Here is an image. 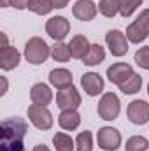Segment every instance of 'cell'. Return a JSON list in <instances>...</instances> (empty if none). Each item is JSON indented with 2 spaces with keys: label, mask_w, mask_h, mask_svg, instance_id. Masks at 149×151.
I'll list each match as a JSON object with an SVG mask.
<instances>
[{
  "label": "cell",
  "mask_w": 149,
  "mask_h": 151,
  "mask_svg": "<svg viewBox=\"0 0 149 151\" xmlns=\"http://www.w3.org/2000/svg\"><path fill=\"white\" fill-rule=\"evenodd\" d=\"M49 4L53 5V9H65L70 4V0H49Z\"/></svg>",
  "instance_id": "1f68e13d"
},
{
  "label": "cell",
  "mask_w": 149,
  "mask_h": 151,
  "mask_svg": "<svg viewBox=\"0 0 149 151\" xmlns=\"http://www.w3.org/2000/svg\"><path fill=\"white\" fill-rule=\"evenodd\" d=\"M32 151H51V148H49V146H46V144H35Z\"/></svg>",
  "instance_id": "d6a6232c"
},
{
  "label": "cell",
  "mask_w": 149,
  "mask_h": 151,
  "mask_svg": "<svg viewBox=\"0 0 149 151\" xmlns=\"http://www.w3.org/2000/svg\"><path fill=\"white\" fill-rule=\"evenodd\" d=\"M53 146L56 151H75V139L67 132H56L53 135Z\"/></svg>",
  "instance_id": "d6986e66"
},
{
  "label": "cell",
  "mask_w": 149,
  "mask_h": 151,
  "mask_svg": "<svg viewBox=\"0 0 149 151\" xmlns=\"http://www.w3.org/2000/svg\"><path fill=\"white\" fill-rule=\"evenodd\" d=\"M133 74V69H132V65L130 63H125V62H116V63H112L107 67V79L111 81L112 84H116V86H121L130 76Z\"/></svg>",
  "instance_id": "7c38bea8"
},
{
  "label": "cell",
  "mask_w": 149,
  "mask_h": 151,
  "mask_svg": "<svg viewBox=\"0 0 149 151\" xmlns=\"http://www.w3.org/2000/svg\"><path fill=\"white\" fill-rule=\"evenodd\" d=\"M119 90H121V93H125V95H135V93H139L140 90H142V76L137 74V72H133V74L130 76L121 86H117Z\"/></svg>",
  "instance_id": "ffe728a7"
},
{
  "label": "cell",
  "mask_w": 149,
  "mask_h": 151,
  "mask_svg": "<svg viewBox=\"0 0 149 151\" xmlns=\"http://www.w3.org/2000/svg\"><path fill=\"white\" fill-rule=\"evenodd\" d=\"M72 14L79 21H91L98 14V4H95L93 0H77L72 5Z\"/></svg>",
  "instance_id": "8fae6325"
},
{
  "label": "cell",
  "mask_w": 149,
  "mask_h": 151,
  "mask_svg": "<svg viewBox=\"0 0 149 151\" xmlns=\"http://www.w3.org/2000/svg\"><path fill=\"white\" fill-rule=\"evenodd\" d=\"M69 47H70V55H72V58H75V60H82V58L86 56V53L90 51L91 42H90V39L86 37V35L77 34V35H74V37L70 39Z\"/></svg>",
  "instance_id": "e0dca14e"
},
{
  "label": "cell",
  "mask_w": 149,
  "mask_h": 151,
  "mask_svg": "<svg viewBox=\"0 0 149 151\" xmlns=\"http://www.w3.org/2000/svg\"><path fill=\"white\" fill-rule=\"evenodd\" d=\"M58 125L65 132H74L81 125V114L77 113V109H65L58 114Z\"/></svg>",
  "instance_id": "2e32d148"
},
{
  "label": "cell",
  "mask_w": 149,
  "mask_h": 151,
  "mask_svg": "<svg viewBox=\"0 0 149 151\" xmlns=\"http://www.w3.org/2000/svg\"><path fill=\"white\" fill-rule=\"evenodd\" d=\"M28 11L37 14V16H47V14H51L53 5L49 4V0H30Z\"/></svg>",
  "instance_id": "484cf974"
},
{
  "label": "cell",
  "mask_w": 149,
  "mask_h": 151,
  "mask_svg": "<svg viewBox=\"0 0 149 151\" xmlns=\"http://www.w3.org/2000/svg\"><path fill=\"white\" fill-rule=\"evenodd\" d=\"M81 102H82L81 93H79V90L75 88L74 84L56 91V106L62 111H65V109H79Z\"/></svg>",
  "instance_id": "9c48e42d"
},
{
  "label": "cell",
  "mask_w": 149,
  "mask_h": 151,
  "mask_svg": "<svg viewBox=\"0 0 149 151\" xmlns=\"http://www.w3.org/2000/svg\"><path fill=\"white\" fill-rule=\"evenodd\" d=\"M121 113V100L114 91H105L98 104H97V114L104 121H114Z\"/></svg>",
  "instance_id": "3957f363"
},
{
  "label": "cell",
  "mask_w": 149,
  "mask_h": 151,
  "mask_svg": "<svg viewBox=\"0 0 149 151\" xmlns=\"http://www.w3.org/2000/svg\"><path fill=\"white\" fill-rule=\"evenodd\" d=\"M23 56L30 65H42L47 62V58L51 56V46H47V42L42 37H30L25 42V49H23Z\"/></svg>",
  "instance_id": "6da1fadb"
},
{
  "label": "cell",
  "mask_w": 149,
  "mask_h": 151,
  "mask_svg": "<svg viewBox=\"0 0 149 151\" xmlns=\"http://www.w3.org/2000/svg\"><path fill=\"white\" fill-rule=\"evenodd\" d=\"M51 58L54 62H58V63H67L72 58L69 44H65V42H54L51 46Z\"/></svg>",
  "instance_id": "44dd1931"
},
{
  "label": "cell",
  "mask_w": 149,
  "mask_h": 151,
  "mask_svg": "<svg viewBox=\"0 0 149 151\" xmlns=\"http://www.w3.org/2000/svg\"><path fill=\"white\" fill-rule=\"evenodd\" d=\"M7 46H9V42H7V35H5V32H2V49L7 47Z\"/></svg>",
  "instance_id": "e575fe53"
},
{
  "label": "cell",
  "mask_w": 149,
  "mask_h": 151,
  "mask_svg": "<svg viewBox=\"0 0 149 151\" xmlns=\"http://www.w3.org/2000/svg\"><path fill=\"white\" fill-rule=\"evenodd\" d=\"M144 0H119V14L123 18H130L140 5Z\"/></svg>",
  "instance_id": "4316f807"
},
{
  "label": "cell",
  "mask_w": 149,
  "mask_h": 151,
  "mask_svg": "<svg viewBox=\"0 0 149 151\" xmlns=\"http://www.w3.org/2000/svg\"><path fill=\"white\" fill-rule=\"evenodd\" d=\"M104 60H105V49H104V46H100V44H91L90 51L86 53V56H84L81 62H82L84 65H88V67H97V65H100Z\"/></svg>",
  "instance_id": "ac0fdd59"
},
{
  "label": "cell",
  "mask_w": 149,
  "mask_h": 151,
  "mask_svg": "<svg viewBox=\"0 0 149 151\" xmlns=\"http://www.w3.org/2000/svg\"><path fill=\"white\" fill-rule=\"evenodd\" d=\"M133 62H135L140 69L149 70V46H142V47H139V49L135 51Z\"/></svg>",
  "instance_id": "83f0119b"
},
{
  "label": "cell",
  "mask_w": 149,
  "mask_h": 151,
  "mask_svg": "<svg viewBox=\"0 0 149 151\" xmlns=\"http://www.w3.org/2000/svg\"><path fill=\"white\" fill-rule=\"evenodd\" d=\"M105 46L109 47V51H111L112 56L121 58V56H125V55L128 53V49H130V47H128V46H130V40L126 39L125 32L114 28V30H109V32L105 34Z\"/></svg>",
  "instance_id": "8992f818"
},
{
  "label": "cell",
  "mask_w": 149,
  "mask_h": 151,
  "mask_svg": "<svg viewBox=\"0 0 149 151\" xmlns=\"http://www.w3.org/2000/svg\"><path fill=\"white\" fill-rule=\"evenodd\" d=\"M28 134V123L25 118L12 116L0 123V141H25Z\"/></svg>",
  "instance_id": "7a4b0ae2"
},
{
  "label": "cell",
  "mask_w": 149,
  "mask_h": 151,
  "mask_svg": "<svg viewBox=\"0 0 149 151\" xmlns=\"http://www.w3.org/2000/svg\"><path fill=\"white\" fill-rule=\"evenodd\" d=\"M81 88L88 97H98V95H104L105 81L98 72H84L81 77Z\"/></svg>",
  "instance_id": "30bf717a"
},
{
  "label": "cell",
  "mask_w": 149,
  "mask_h": 151,
  "mask_svg": "<svg viewBox=\"0 0 149 151\" xmlns=\"http://www.w3.org/2000/svg\"><path fill=\"white\" fill-rule=\"evenodd\" d=\"M125 35H126V39H128L132 44H140V42H144V40L149 37L148 34L142 30V27H140L137 21H132V23L126 27Z\"/></svg>",
  "instance_id": "7402d4cb"
},
{
  "label": "cell",
  "mask_w": 149,
  "mask_h": 151,
  "mask_svg": "<svg viewBox=\"0 0 149 151\" xmlns=\"http://www.w3.org/2000/svg\"><path fill=\"white\" fill-rule=\"evenodd\" d=\"M123 142V137H121V132L114 127H102L98 128L97 132V144L98 148L104 151H116L119 150Z\"/></svg>",
  "instance_id": "5b68a950"
},
{
  "label": "cell",
  "mask_w": 149,
  "mask_h": 151,
  "mask_svg": "<svg viewBox=\"0 0 149 151\" xmlns=\"http://www.w3.org/2000/svg\"><path fill=\"white\" fill-rule=\"evenodd\" d=\"M49 84L56 90H63V88H69L74 84V76L69 69L65 67H58V69H53L49 72Z\"/></svg>",
  "instance_id": "9a60e30c"
},
{
  "label": "cell",
  "mask_w": 149,
  "mask_h": 151,
  "mask_svg": "<svg viewBox=\"0 0 149 151\" xmlns=\"http://www.w3.org/2000/svg\"><path fill=\"white\" fill-rule=\"evenodd\" d=\"M135 21L142 27V30L149 35V9H142V11L139 12V16L135 18Z\"/></svg>",
  "instance_id": "4dcf8cb0"
},
{
  "label": "cell",
  "mask_w": 149,
  "mask_h": 151,
  "mask_svg": "<svg viewBox=\"0 0 149 151\" xmlns=\"http://www.w3.org/2000/svg\"><path fill=\"white\" fill-rule=\"evenodd\" d=\"M149 150V139L144 135H132L126 144H125V151H148Z\"/></svg>",
  "instance_id": "d4e9b609"
},
{
  "label": "cell",
  "mask_w": 149,
  "mask_h": 151,
  "mask_svg": "<svg viewBox=\"0 0 149 151\" xmlns=\"http://www.w3.org/2000/svg\"><path fill=\"white\" fill-rule=\"evenodd\" d=\"M126 116H128V121L137 127L149 123V102L142 99L132 100L126 107Z\"/></svg>",
  "instance_id": "ba28073f"
},
{
  "label": "cell",
  "mask_w": 149,
  "mask_h": 151,
  "mask_svg": "<svg viewBox=\"0 0 149 151\" xmlns=\"http://www.w3.org/2000/svg\"><path fill=\"white\" fill-rule=\"evenodd\" d=\"M98 12L104 18H114L119 14V0H100L98 2Z\"/></svg>",
  "instance_id": "603a6c76"
},
{
  "label": "cell",
  "mask_w": 149,
  "mask_h": 151,
  "mask_svg": "<svg viewBox=\"0 0 149 151\" xmlns=\"http://www.w3.org/2000/svg\"><path fill=\"white\" fill-rule=\"evenodd\" d=\"M27 116H28V121L42 132H47L53 128V114L51 111L46 107V106H37V104H30L28 109H27Z\"/></svg>",
  "instance_id": "277c9868"
},
{
  "label": "cell",
  "mask_w": 149,
  "mask_h": 151,
  "mask_svg": "<svg viewBox=\"0 0 149 151\" xmlns=\"http://www.w3.org/2000/svg\"><path fill=\"white\" fill-rule=\"evenodd\" d=\"M0 151H25V141H0Z\"/></svg>",
  "instance_id": "f1b7e54d"
},
{
  "label": "cell",
  "mask_w": 149,
  "mask_h": 151,
  "mask_svg": "<svg viewBox=\"0 0 149 151\" xmlns=\"http://www.w3.org/2000/svg\"><path fill=\"white\" fill-rule=\"evenodd\" d=\"M2 84H4V86H2V93H0V95L4 97V95L7 93V88H9V86H7V79H5L4 76H2Z\"/></svg>",
  "instance_id": "836d02e7"
},
{
  "label": "cell",
  "mask_w": 149,
  "mask_h": 151,
  "mask_svg": "<svg viewBox=\"0 0 149 151\" xmlns=\"http://www.w3.org/2000/svg\"><path fill=\"white\" fill-rule=\"evenodd\" d=\"M53 99H54V95H53V90H51L49 84H46V83L32 84V88H30V100H32V104L47 107L53 102Z\"/></svg>",
  "instance_id": "4fadbf2b"
},
{
  "label": "cell",
  "mask_w": 149,
  "mask_h": 151,
  "mask_svg": "<svg viewBox=\"0 0 149 151\" xmlns=\"http://www.w3.org/2000/svg\"><path fill=\"white\" fill-rule=\"evenodd\" d=\"M46 34L54 42H63L70 34V21L65 16H53L46 21Z\"/></svg>",
  "instance_id": "52a82bcc"
},
{
  "label": "cell",
  "mask_w": 149,
  "mask_h": 151,
  "mask_svg": "<svg viewBox=\"0 0 149 151\" xmlns=\"http://www.w3.org/2000/svg\"><path fill=\"white\" fill-rule=\"evenodd\" d=\"M148 95H149V83H148Z\"/></svg>",
  "instance_id": "d590c367"
},
{
  "label": "cell",
  "mask_w": 149,
  "mask_h": 151,
  "mask_svg": "<svg viewBox=\"0 0 149 151\" xmlns=\"http://www.w3.org/2000/svg\"><path fill=\"white\" fill-rule=\"evenodd\" d=\"M28 4L30 0H0V7H14L18 11H23V9H28Z\"/></svg>",
  "instance_id": "f546056e"
},
{
  "label": "cell",
  "mask_w": 149,
  "mask_h": 151,
  "mask_svg": "<svg viewBox=\"0 0 149 151\" xmlns=\"http://www.w3.org/2000/svg\"><path fill=\"white\" fill-rule=\"evenodd\" d=\"M21 62V53L14 47V46H7L4 49H0V69L4 72L14 70Z\"/></svg>",
  "instance_id": "5bb4252c"
},
{
  "label": "cell",
  "mask_w": 149,
  "mask_h": 151,
  "mask_svg": "<svg viewBox=\"0 0 149 151\" xmlns=\"http://www.w3.org/2000/svg\"><path fill=\"white\" fill-rule=\"evenodd\" d=\"M75 151H93V134L90 130H84V132L77 134Z\"/></svg>",
  "instance_id": "cb8c5ba5"
}]
</instances>
